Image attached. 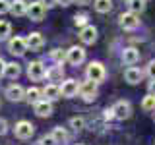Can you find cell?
I'll list each match as a JSON object with an SVG mask.
<instances>
[{"label":"cell","instance_id":"obj_37","mask_svg":"<svg viewBox=\"0 0 155 145\" xmlns=\"http://www.w3.org/2000/svg\"><path fill=\"white\" fill-rule=\"evenodd\" d=\"M4 70H6V62H4L2 58H0V77L4 76Z\"/></svg>","mask_w":155,"mask_h":145},{"label":"cell","instance_id":"obj_28","mask_svg":"<svg viewBox=\"0 0 155 145\" xmlns=\"http://www.w3.org/2000/svg\"><path fill=\"white\" fill-rule=\"evenodd\" d=\"M51 56H52V60H54V62H58V64H62V62L66 60V52L60 50V48H54V50L51 52Z\"/></svg>","mask_w":155,"mask_h":145},{"label":"cell","instance_id":"obj_17","mask_svg":"<svg viewBox=\"0 0 155 145\" xmlns=\"http://www.w3.org/2000/svg\"><path fill=\"white\" fill-rule=\"evenodd\" d=\"M124 79L128 81L130 85H136V83H140V81H142V70H138V68L130 66L128 70L124 72Z\"/></svg>","mask_w":155,"mask_h":145},{"label":"cell","instance_id":"obj_19","mask_svg":"<svg viewBox=\"0 0 155 145\" xmlns=\"http://www.w3.org/2000/svg\"><path fill=\"white\" fill-rule=\"evenodd\" d=\"M10 12H12L14 16H25L27 4L23 2V0H14V2H10Z\"/></svg>","mask_w":155,"mask_h":145},{"label":"cell","instance_id":"obj_8","mask_svg":"<svg viewBox=\"0 0 155 145\" xmlns=\"http://www.w3.org/2000/svg\"><path fill=\"white\" fill-rule=\"evenodd\" d=\"M66 60L74 66H80L81 62L85 60V50L81 47H70L66 50Z\"/></svg>","mask_w":155,"mask_h":145},{"label":"cell","instance_id":"obj_20","mask_svg":"<svg viewBox=\"0 0 155 145\" xmlns=\"http://www.w3.org/2000/svg\"><path fill=\"white\" fill-rule=\"evenodd\" d=\"M21 74V68L16 62H6V70H4V76L10 77V79H16V77Z\"/></svg>","mask_w":155,"mask_h":145},{"label":"cell","instance_id":"obj_14","mask_svg":"<svg viewBox=\"0 0 155 145\" xmlns=\"http://www.w3.org/2000/svg\"><path fill=\"white\" fill-rule=\"evenodd\" d=\"M6 97L10 101H23L25 99V89H23L21 85H18V83H14V85H10L8 89H6Z\"/></svg>","mask_w":155,"mask_h":145},{"label":"cell","instance_id":"obj_21","mask_svg":"<svg viewBox=\"0 0 155 145\" xmlns=\"http://www.w3.org/2000/svg\"><path fill=\"white\" fill-rule=\"evenodd\" d=\"M93 8H95V12H99V14H109L110 10H113V0H95Z\"/></svg>","mask_w":155,"mask_h":145},{"label":"cell","instance_id":"obj_35","mask_svg":"<svg viewBox=\"0 0 155 145\" xmlns=\"http://www.w3.org/2000/svg\"><path fill=\"white\" fill-rule=\"evenodd\" d=\"M147 91H149L151 95H155V79H151V81H149V85H147Z\"/></svg>","mask_w":155,"mask_h":145},{"label":"cell","instance_id":"obj_1","mask_svg":"<svg viewBox=\"0 0 155 145\" xmlns=\"http://www.w3.org/2000/svg\"><path fill=\"white\" fill-rule=\"evenodd\" d=\"M80 97L85 103H93L97 99V81L87 79L84 83H80Z\"/></svg>","mask_w":155,"mask_h":145},{"label":"cell","instance_id":"obj_34","mask_svg":"<svg viewBox=\"0 0 155 145\" xmlns=\"http://www.w3.org/2000/svg\"><path fill=\"white\" fill-rule=\"evenodd\" d=\"M105 118H107V120H113V118H114V110H113V108H107V110H105Z\"/></svg>","mask_w":155,"mask_h":145},{"label":"cell","instance_id":"obj_32","mask_svg":"<svg viewBox=\"0 0 155 145\" xmlns=\"http://www.w3.org/2000/svg\"><path fill=\"white\" fill-rule=\"evenodd\" d=\"M147 74H149V77H151V79H155V60H151L147 64Z\"/></svg>","mask_w":155,"mask_h":145},{"label":"cell","instance_id":"obj_2","mask_svg":"<svg viewBox=\"0 0 155 145\" xmlns=\"http://www.w3.org/2000/svg\"><path fill=\"white\" fill-rule=\"evenodd\" d=\"M27 76H29V79H33V81L45 79V77H47V68H45V64H43L41 60L29 62V66H27Z\"/></svg>","mask_w":155,"mask_h":145},{"label":"cell","instance_id":"obj_13","mask_svg":"<svg viewBox=\"0 0 155 145\" xmlns=\"http://www.w3.org/2000/svg\"><path fill=\"white\" fill-rule=\"evenodd\" d=\"M33 108H35V114H37V116H41V118H47V116L52 114V101L41 99V101H37V103L33 105Z\"/></svg>","mask_w":155,"mask_h":145},{"label":"cell","instance_id":"obj_39","mask_svg":"<svg viewBox=\"0 0 155 145\" xmlns=\"http://www.w3.org/2000/svg\"><path fill=\"white\" fill-rule=\"evenodd\" d=\"M74 2H76V4H80V6H85V4H89L91 0H74Z\"/></svg>","mask_w":155,"mask_h":145},{"label":"cell","instance_id":"obj_4","mask_svg":"<svg viewBox=\"0 0 155 145\" xmlns=\"http://www.w3.org/2000/svg\"><path fill=\"white\" fill-rule=\"evenodd\" d=\"M25 16L31 19V21H41L47 16V6L43 2H31L27 4V14Z\"/></svg>","mask_w":155,"mask_h":145},{"label":"cell","instance_id":"obj_38","mask_svg":"<svg viewBox=\"0 0 155 145\" xmlns=\"http://www.w3.org/2000/svg\"><path fill=\"white\" fill-rule=\"evenodd\" d=\"M41 2L45 4L47 8H51V6H54V4H56V0H41Z\"/></svg>","mask_w":155,"mask_h":145},{"label":"cell","instance_id":"obj_24","mask_svg":"<svg viewBox=\"0 0 155 145\" xmlns=\"http://www.w3.org/2000/svg\"><path fill=\"white\" fill-rule=\"evenodd\" d=\"M142 108L145 110V112H151V110H155V95L149 93L147 97H143V101H142Z\"/></svg>","mask_w":155,"mask_h":145},{"label":"cell","instance_id":"obj_11","mask_svg":"<svg viewBox=\"0 0 155 145\" xmlns=\"http://www.w3.org/2000/svg\"><path fill=\"white\" fill-rule=\"evenodd\" d=\"M60 91H62V97L72 99V97H76L78 93H80V83H78L76 79H66V81H62Z\"/></svg>","mask_w":155,"mask_h":145},{"label":"cell","instance_id":"obj_6","mask_svg":"<svg viewBox=\"0 0 155 145\" xmlns=\"http://www.w3.org/2000/svg\"><path fill=\"white\" fill-rule=\"evenodd\" d=\"M14 134H16V137H19V139H29L33 134H35V126L31 122H27V120H21V122L16 124Z\"/></svg>","mask_w":155,"mask_h":145},{"label":"cell","instance_id":"obj_5","mask_svg":"<svg viewBox=\"0 0 155 145\" xmlns=\"http://www.w3.org/2000/svg\"><path fill=\"white\" fill-rule=\"evenodd\" d=\"M118 23L126 31H134V29L140 27V18H138V14H134V12H126L118 18Z\"/></svg>","mask_w":155,"mask_h":145},{"label":"cell","instance_id":"obj_29","mask_svg":"<svg viewBox=\"0 0 155 145\" xmlns=\"http://www.w3.org/2000/svg\"><path fill=\"white\" fill-rule=\"evenodd\" d=\"M39 145H60V143H58L51 134V135H43V137L39 139Z\"/></svg>","mask_w":155,"mask_h":145},{"label":"cell","instance_id":"obj_7","mask_svg":"<svg viewBox=\"0 0 155 145\" xmlns=\"http://www.w3.org/2000/svg\"><path fill=\"white\" fill-rule=\"evenodd\" d=\"M8 50L12 52V54H16V56H23L25 50H27L25 39H23V37H12L8 41Z\"/></svg>","mask_w":155,"mask_h":145},{"label":"cell","instance_id":"obj_18","mask_svg":"<svg viewBox=\"0 0 155 145\" xmlns=\"http://www.w3.org/2000/svg\"><path fill=\"white\" fill-rule=\"evenodd\" d=\"M47 77L51 81H62V77H64V68H62V64L56 62V66L48 68V70H47Z\"/></svg>","mask_w":155,"mask_h":145},{"label":"cell","instance_id":"obj_15","mask_svg":"<svg viewBox=\"0 0 155 145\" xmlns=\"http://www.w3.org/2000/svg\"><path fill=\"white\" fill-rule=\"evenodd\" d=\"M138 60H140V52L136 50V48L130 47V48H124L122 50V62L126 66H134Z\"/></svg>","mask_w":155,"mask_h":145},{"label":"cell","instance_id":"obj_25","mask_svg":"<svg viewBox=\"0 0 155 145\" xmlns=\"http://www.w3.org/2000/svg\"><path fill=\"white\" fill-rule=\"evenodd\" d=\"M52 137H54L58 143H64L66 139H68V134H66V130H64V128H60V126H58V128L52 130Z\"/></svg>","mask_w":155,"mask_h":145},{"label":"cell","instance_id":"obj_31","mask_svg":"<svg viewBox=\"0 0 155 145\" xmlns=\"http://www.w3.org/2000/svg\"><path fill=\"white\" fill-rule=\"evenodd\" d=\"M10 12V0H0V16Z\"/></svg>","mask_w":155,"mask_h":145},{"label":"cell","instance_id":"obj_30","mask_svg":"<svg viewBox=\"0 0 155 145\" xmlns=\"http://www.w3.org/2000/svg\"><path fill=\"white\" fill-rule=\"evenodd\" d=\"M74 21H76V25H81V27H84V25H87V16H85V14H80V16L76 14V16H74Z\"/></svg>","mask_w":155,"mask_h":145},{"label":"cell","instance_id":"obj_27","mask_svg":"<svg viewBox=\"0 0 155 145\" xmlns=\"http://www.w3.org/2000/svg\"><path fill=\"white\" fill-rule=\"evenodd\" d=\"M70 126L76 130V132H80V130H84V128H85V120L81 118V116H76V118H72V120H70Z\"/></svg>","mask_w":155,"mask_h":145},{"label":"cell","instance_id":"obj_23","mask_svg":"<svg viewBox=\"0 0 155 145\" xmlns=\"http://www.w3.org/2000/svg\"><path fill=\"white\" fill-rule=\"evenodd\" d=\"M128 8L134 14H142L145 10V0H128Z\"/></svg>","mask_w":155,"mask_h":145},{"label":"cell","instance_id":"obj_9","mask_svg":"<svg viewBox=\"0 0 155 145\" xmlns=\"http://www.w3.org/2000/svg\"><path fill=\"white\" fill-rule=\"evenodd\" d=\"M25 43H27V48L29 50H33V52H37V50H41L43 47H45V37L41 35V33H29V35L25 37Z\"/></svg>","mask_w":155,"mask_h":145},{"label":"cell","instance_id":"obj_26","mask_svg":"<svg viewBox=\"0 0 155 145\" xmlns=\"http://www.w3.org/2000/svg\"><path fill=\"white\" fill-rule=\"evenodd\" d=\"M12 33V25L8 21H0V41L8 39V35Z\"/></svg>","mask_w":155,"mask_h":145},{"label":"cell","instance_id":"obj_22","mask_svg":"<svg viewBox=\"0 0 155 145\" xmlns=\"http://www.w3.org/2000/svg\"><path fill=\"white\" fill-rule=\"evenodd\" d=\"M41 95H43L41 89H37V87H29V89L25 91V101L31 103V105H35L37 101H41Z\"/></svg>","mask_w":155,"mask_h":145},{"label":"cell","instance_id":"obj_3","mask_svg":"<svg viewBox=\"0 0 155 145\" xmlns=\"http://www.w3.org/2000/svg\"><path fill=\"white\" fill-rule=\"evenodd\" d=\"M85 76H87V79H93L97 83H101V81L107 77L105 66L101 64V62H91V64L87 66V70H85Z\"/></svg>","mask_w":155,"mask_h":145},{"label":"cell","instance_id":"obj_16","mask_svg":"<svg viewBox=\"0 0 155 145\" xmlns=\"http://www.w3.org/2000/svg\"><path fill=\"white\" fill-rule=\"evenodd\" d=\"M43 95H45V99H48V101H56V99H60V97H62L60 85H56V83H48L45 89H43Z\"/></svg>","mask_w":155,"mask_h":145},{"label":"cell","instance_id":"obj_36","mask_svg":"<svg viewBox=\"0 0 155 145\" xmlns=\"http://www.w3.org/2000/svg\"><path fill=\"white\" fill-rule=\"evenodd\" d=\"M72 2H74V0H56V4H60V6H70Z\"/></svg>","mask_w":155,"mask_h":145},{"label":"cell","instance_id":"obj_33","mask_svg":"<svg viewBox=\"0 0 155 145\" xmlns=\"http://www.w3.org/2000/svg\"><path fill=\"white\" fill-rule=\"evenodd\" d=\"M6 132H8V124H6L4 118H0V135H4Z\"/></svg>","mask_w":155,"mask_h":145},{"label":"cell","instance_id":"obj_40","mask_svg":"<svg viewBox=\"0 0 155 145\" xmlns=\"http://www.w3.org/2000/svg\"><path fill=\"white\" fill-rule=\"evenodd\" d=\"M78 145H81V143H78Z\"/></svg>","mask_w":155,"mask_h":145},{"label":"cell","instance_id":"obj_12","mask_svg":"<svg viewBox=\"0 0 155 145\" xmlns=\"http://www.w3.org/2000/svg\"><path fill=\"white\" fill-rule=\"evenodd\" d=\"M80 41L84 43V45H93L97 41V27L93 25H84L80 31Z\"/></svg>","mask_w":155,"mask_h":145},{"label":"cell","instance_id":"obj_10","mask_svg":"<svg viewBox=\"0 0 155 145\" xmlns=\"http://www.w3.org/2000/svg\"><path fill=\"white\" fill-rule=\"evenodd\" d=\"M113 110H114V118L126 120V118H130V114H132V105H130L128 101H118V103L113 106Z\"/></svg>","mask_w":155,"mask_h":145}]
</instances>
